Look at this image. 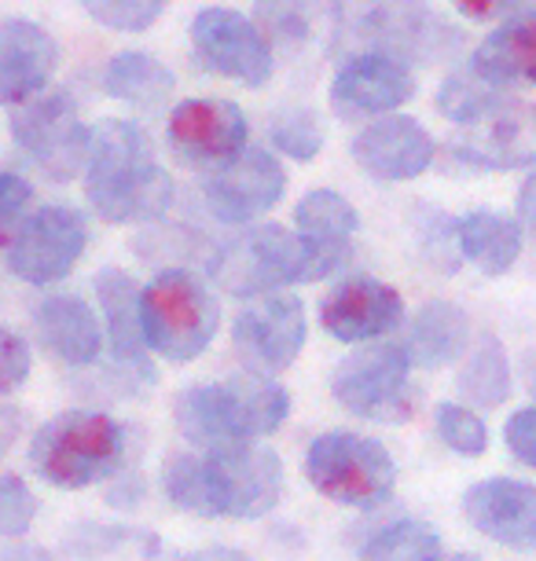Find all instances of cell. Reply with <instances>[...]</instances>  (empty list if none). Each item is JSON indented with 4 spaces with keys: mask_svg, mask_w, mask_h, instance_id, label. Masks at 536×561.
<instances>
[{
    "mask_svg": "<svg viewBox=\"0 0 536 561\" xmlns=\"http://www.w3.org/2000/svg\"><path fill=\"white\" fill-rule=\"evenodd\" d=\"M173 511L198 522H261L280 506L287 470L272 448L239 444L217 451H170L159 470Z\"/></svg>",
    "mask_w": 536,
    "mask_h": 561,
    "instance_id": "6da1fadb",
    "label": "cell"
},
{
    "mask_svg": "<svg viewBox=\"0 0 536 561\" xmlns=\"http://www.w3.org/2000/svg\"><path fill=\"white\" fill-rule=\"evenodd\" d=\"M353 261V239H320L280 225H261L225 242L209 257V279L232 298H265L294 283H320Z\"/></svg>",
    "mask_w": 536,
    "mask_h": 561,
    "instance_id": "7a4b0ae2",
    "label": "cell"
},
{
    "mask_svg": "<svg viewBox=\"0 0 536 561\" xmlns=\"http://www.w3.org/2000/svg\"><path fill=\"white\" fill-rule=\"evenodd\" d=\"M85 198L107 225H144L173 203V180L155 158V144L136 122L103 118L92 129Z\"/></svg>",
    "mask_w": 536,
    "mask_h": 561,
    "instance_id": "3957f363",
    "label": "cell"
},
{
    "mask_svg": "<svg viewBox=\"0 0 536 561\" xmlns=\"http://www.w3.org/2000/svg\"><path fill=\"white\" fill-rule=\"evenodd\" d=\"M287 386L258 370H239L217 382H195L173 397L176 433L203 451L261 444L287 422Z\"/></svg>",
    "mask_w": 536,
    "mask_h": 561,
    "instance_id": "277c9868",
    "label": "cell"
},
{
    "mask_svg": "<svg viewBox=\"0 0 536 561\" xmlns=\"http://www.w3.org/2000/svg\"><path fill=\"white\" fill-rule=\"evenodd\" d=\"M144 433L103 411L52 415L30 440V470L59 492H85L129 470Z\"/></svg>",
    "mask_w": 536,
    "mask_h": 561,
    "instance_id": "5b68a950",
    "label": "cell"
},
{
    "mask_svg": "<svg viewBox=\"0 0 536 561\" xmlns=\"http://www.w3.org/2000/svg\"><path fill=\"white\" fill-rule=\"evenodd\" d=\"M301 470L312 492L350 511H378L397 489L394 451L356 430H328L312 437Z\"/></svg>",
    "mask_w": 536,
    "mask_h": 561,
    "instance_id": "8992f818",
    "label": "cell"
},
{
    "mask_svg": "<svg viewBox=\"0 0 536 561\" xmlns=\"http://www.w3.org/2000/svg\"><path fill=\"white\" fill-rule=\"evenodd\" d=\"M140 320L147 348L166 364H192L214 345L220 305L209 287L187 268H162L144 287Z\"/></svg>",
    "mask_w": 536,
    "mask_h": 561,
    "instance_id": "52a82bcc",
    "label": "cell"
},
{
    "mask_svg": "<svg viewBox=\"0 0 536 561\" xmlns=\"http://www.w3.org/2000/svg\"><path fill=\"white\" fill-rule=\"evenodd\" d=\"M412 359L397 342H367L350 353L331 375V397L345 415L401 426L415 411Z\"/></svg>",
    "mask_w": 536,
    "mask_h": 561,
    "instance_id": "ba28073f",
    "label": "cell"
},
{
    "mask_svg": "<svg viewBox=\"0 0 536 561\" xmlns=\"http://www.w3.org/2000/svg\"><path fill=\"white\" fill-rule=\"evenodd\" d=\"M339 48L390 51V56H430L448 30L430 15L423 0H331Z\"/></svg>",
    "mask_w": 536,
    "mask_h": 561,
    "instance_id": "9c48e42d",
    "label": "cell"
},
{
    "mask_svg": "<svg viewBox=\"0 0 536 561\" xmlns=\"http://www.w3.org/2000/svg\"><path fill=\"white\" fill-rule=\"evenodd\" d=\"M8 268L30 287L62 283L89 247V220L73 206H41L8 236Z\"/></svg>",
    "mask_w": 536,
    "mask_h": 561,
    "instance_id": "30bf717a",
    "label": "cell"
},
{
    "mask_svg": "<svg viewBox=\"0 0 536 561\" xmlns=\"http://www.w3.org/2000/svg\"><path fill=\"white\" fill-rule=\"evenodd\" d=\"M12 136L52 180L85 173L92 129L81 125L67 92H37L12 111Z\"/></svg>",
    "mask_w": 536,
    "mask_h": 561,
    "instance_id": "8fae6325",
    "label": "cell"
},
{
    "mask_svg": "<svg viewBox=\"0 0 536 561\" xmlns=\"http://www.w3.org/2000/svg\"><path fill=\"white\" fill-rule=\"evenodd\" d=\"M305 337H309V320H305V305L290 294H265V298H250L232 323V348L243 370L272 375L298 364Z\"/></svg>",
    "mask_w": 536,
    "mask_h": 561,
    "instance_id": "7c38bea8",
    "label": "cell"
},
{
    "mask_svg": "<svg viewBox=\"0 0 536 561\" xmlns=\"http://www.w3.org/2000/svg\"><path fill=\"white\" fill-rule=\"evenodd\" d=\"M192 51L203 70L261 89L272 78V45L236 8H203L192 23Z\"/></svg>",
    "mask_w": 536,
    "mask_h": 561,
    "instance_id": "4fadbf2b",
    "label": "cell"
},
{
    "mask_svg": "<svg viewBox=\"0 0 536 561\" xmlns=\"http://www.w3.org/2000/svg\"><path fill=\"white\" fill-rule=\"evenodd\" d=\"M247 114L228 100H184L170 111V151L192 169H220L247 151Z\"/></svg>",
    "mask_w": 536,
    "mask_h": 561,
    "instance_id": "5bb4252c",
    "label": "cell"
},
{
    "mask_svg": "<svg viewBox=\"0 0 536 561\" xmlns=\"http://www.w3.org/2000/svg\"><path fill=\"white\" fill-rule=\"evenodd\" d=\"M415 96V78L404 59L390 51H356L342 62L331 84V111L342 122L383 118Z\"/></svg>",
    "mask_w": 536,
    "mask_h": 561,
    "instance_id": "9a60e30c",
    "label": "cell"
},
{
    "mask_svg": "<svg viewBox=\"0 0 536 561\" xmlns=\"http://www.w3.org/2000/svg\"><path fill=\"white\" fill-rule=\"evenodd\" d=\"M459 514L486 536L514 554H533L536 550V484L518 478H481L464 492Z\"/></svg>",
    "mask_w": 536,
    "mask_h": 561,
    "instance_id": "2e32d148",
    "label": "cell"
},
{
    "mask_svg": "<svg viewBox=\"0 0 536 561\" xmlns=\"http://www.w3.org/2000/svg\"><path fill=\"white\" fill-rule=\"evenodd\" d=\"M404 323L401 290L372 275H350L339 287H331L320 301V327L334 342L367 345L394 334Z\"/></svg>",
    "mask_w": 536,
    "mask_h": 561,
    "instance_id": "e0dca14e",
    "label": "cell"
},
{
    "mask_svg": "<svg viewBox=\"0 0 536 561\" xmlns=\"http://www.w3.org/2000/svg\"><path fill=\"white\" fill-rule=\"evenodd\" d=\"M283 192H287V173H283L280 158L250 147V151L236 154L228 165L209 173L203 198L217 220L247 225V220L265 217L269 209H276Z\"/></svg>",
    "mask_w": 536,
    "mask_h": 561,
    "instance_id": "ac0fdd59",
    "label": "cell"
},
{
    "mask_svg": "<svg viewBox=\"0 0 536 561\" xmlns=\"http://www.w3.org/2000/svg\"><path fill=\"white\" fill-rule=\"evenodd\" d=\"M434 136L404 114H383L353 140L356 165L375 180H415L434 165Z\"/></svg>",
    "mask_w": 536,
    "mask_h": 561,
    "instance_id": "d6986e66",
    "label": "cell"
},
{
    "mask_svg": "<svg viewBox=\"0 0 536 561\" xmlns=\"http://www.w3.org/2000/svg\"><path fill=\"white\" fill-rule=\"evenodd\" d=\"M34 334L41 348L62 367L85 370L103 356L107 337H103L100 316L78 294H48L34 305Z\"/></svg>",
    "mask_w": 536,
    "mask_h": 561,
    "instance_id": "ffe728a7",
    "label": "cell"
},
{
    "mask_svg": "<svg viewBox=\"0 0 536 561\" xmlns=\"http://www.w3.org/2000/svg\"><path fill=\"white\" fill-rule=\"evenodd\" d=\"M467 169L536 165V107L503 100L489 118L470 125V136L452 147Z\"/></svg>",
    "mask_w": 536,
    "mask_h": 561,
    "instance_id": "44dd1931",
    "label": "cell"
},
{
    "mask_svg": "<svg viewBox=\"0 0 536 561\" xmlns=\"http://www.w3.org/2000/svg\"><path fill=\"white\" fill-rule=\"evenodd\" d=\"M140 298L144 287L133 279L129 272L118 268H103L96 275V301L103 312V337H107V353L111 364L136 378H151L147 367V337H144V320H140Z\"/></svg>",
    "mask_w": 536,
    "mask_h": 561,
    "instance_id": "7402d4cb",
    "label": "cell"
},
{
    "mask_svg": "<svg viewBox=\"0 0 536 561\" xmlns=\"http://www.w3.org/2000/svg\"><path fill=\"white\" fill-rule=\"evenodd\" d=\"M59 62V45L45 26L30 19L0 23V107H19L45 92Z\"/></svg>",
    "mask_w": 536,
    "mask_h": 561,
    "instance_id": "603a6c76",
    "label": "cell"
},
{
    "mask_svg": "<svg viewBox=\"0 0 536 561\" xmlns=\"http://www.w3.org/2000/svg\"><path fill=\"white\" fill-rule=\"evenodd\" d=\"M401 345L408 348L412 367L437 370L456 364L470 345V316L456 301H426L408 323V337Z\"/></svg>",
    "mask_w": 536,
    "mask_h": 561,
    "instance_id": "cb8c5ba5",
    "label": "cell"
},
{
    "mask_svg": "<svg viewBox=\"0 0 536 561\" xmlns=\"http://www.w3.org/2000/svg\"><path fill=\"white\" fill-rule=\"evenodd\" d=\"M456 250L481 275L497 279L518 261L522 253V225L514 217H503L497 209H475L456 220Z\"/></svg>",
    "mask_w": 536,
    "mask_h": 561,
    "instance_id": "d4e9b609",
    "label": "cell"
},
{
    "mask_svg": "<svg viewBox=\"0 0 536 561\" xmlns=\"http://www.w3.org/2000/svg\"><path fill=\"white\" fill-rule=\"evenodd\" d=\"M475 73L497 84H536V19H508L475 51Z\"/></svg>",
    "mask_w": 536,
    "mask_h": 561,
    "instance_id": "484cf974",
    "label": "cell"
},
{
    "mask_svg": "<svg viewBox=\"0 0 536 561\" xmlns=\"http://www.w3.org/2000/svg\"><path fill=\"white\" fill-rule=\"evenodd\" d=\"M176 89L173 73L166 70V62L144 51H122L111 56L103 67V92L133 107H159L162 100H170Z\"/></svg>",
    "mask_w": 536,
    "mask_h": 561,
    "instance_id": "4316f807",
    "label": "cell"
},
{
    "mask_svg": "<svg viewBox=\"0 0 536 561\" xmlns=\"http://www.w3.org/2000/svg\"><path fill=\"white\" fill-rule=\"evenodd\" d=\"M456 389L464 397V404L478 411L503 408V400L511 397V359L497 334H486L467 353L464 367L456 375Z\"/></svg>",
    "mask_w": 536,
    "mask_h": 561,
    "instance_id": "83f0119b",
    "label": "cell"
},
{
    "mask_svg": "<svg viewBox=\"0 0 536 561\" xmlns=\"http://www.w3.org/2000/svg\"><path fill=\"white\" fill-rule=\"evenodd\" d=\"M445 554L437 528L408 514L372 528L361 543V561H445Z\"/></svg>",
    "mask_w": 536,
    "mask_h": 561,
    "instance_id": "f1b7e54d",
    "label": "cell"
},
{
    "mask_svg": "<svg viewBox=\"0 0 536 561\" xmlns=\"http://www.w3.org/2000/svg\"><path fill=\"white\" fill-rule=\"evenodd\" d=\"M503 103L500 89L481 81L478 73H452L437 89V111L456 125H478Z\"/></svg>",
    "mask_w": 536,
    "mask_h": 561,
    "instance_id": "f546056e",
    "label": "cell"
},
{
    "mask_svg": "<svg viewBox=\"0 0 536 561\" xmlns=\"http://www.w3.org/2000/svg\"><path fill=\"white\" fill-rule=\"evenodd\" d=\"M298 228L305 236H320V239H353V231L361 228V214L350 206V198H342L339 192H309L294 209Z\"/></svg>",
    "mask_w": 536,
    "mask_h": 561,
    "instance_id": "4dcf8cb0",
    "label": "cell"
},
{
    "mask_svg": "<svg viewBox=\"0 0 536 561\" xmlns=\"http://www.w3.org/2000/svg\"><path fill=\"white\" fill-rule=\"evenodd\" d=\"M434 433L448 451L459 459H481L489 451V426L470 404H437L434 408Z\"/></svg>",
    "mask_w": 536,
    "mask_h": 561,
    "instance_id": "1f68e13d",
    "label": "cell"
},
{
    "mask_svg": "<svg viewBox=\"0 0 536 561\" xmlns=\"http://www.w3.org/2000/svg\"><path fill=\"white\" fill-rule=\"evenodd\" d=\"M37 511L41 503L23 473H0V539L4 543H23L34 533Z\"/></svg>",
    "mask_w": 536,
    "mask_h": 561,
    "instance_id": "d6a6232c",
    "label": "cell"
},
{
    "mask_svg": "<svg viewBox=\"0 0 536 561\" xmlns=\"http://www.w3.org/2000/svg\"><path fill=\"white\" fill-rule=\"evenodd\" d=\"M81 8L100 26L118 30V34H140V30L159 23L170 0H81Z\"/></svg>",
    "mask_w": 536,
    "mask_h": 561,
    "instance_id": "836d02e7",
    "label": "cell"
},
{
    "mask_svg": "<svg viewBox=\"0 0 536 561\" xmlns=\"http://www.w3.org/2000/svg\"><path fill=\"white\" fill-rule=\"evenodd\" d=\"M272 144L280 147L287 158H298V162H312L323 147V133H320V122L312 111H283L272 118Z\"/></svg>",
    "mask_w": 536,
    "mask_h": 561,
    "instance_id": "e575fe53",
    "label": "cell"
},
{
    "mask_svg": "<svg viewBox=\"0 0 536 561\" xmlns=\"http://www.w3.org/2000/svg\"><path fill=\"white\" fill-rule=\"evenodd\" d=\"M30 367H34V353H30L26 337L0 327V397L15 393L30 378Z\"/></svg>",
    "mask_w": 536,
    "mask_h": 561,
    "instance_id": "d590c367",
    "label": "cell"
},
{
    "mask_svg": "<svg viewBox=\"0 0 536 561\" xmlns=\"http://www.w3.org/2000/svg\"><path fill=\"white\" fill-rule=\"evenodd\" d=\"M30 203H34V187L12 169L0 165V242H8L15 225L26 217Z\"/></svg>",
    "mask_w": 536,
    "mask_h": 561,
    "instance_id": "8d00e7d4",
    "label": "cell"
},
{
    "mask_svg": "<svg viewBox=\"0 0 536 561\" xmlns=\"http://www.w3.org/2000/svg\"><path fill=\"white\" fill-rule=\"evenodd\" d=\"M503 444H508L511 459L536 470V404L518 408L503 422Z\"/></svg>",
    "mask_w": 536,
    "mask_h": 561,
    "instance_id": "74e56055",
    "label": "cell"
},
{
    "mask_svg": "<svg viewBox=\"0 0 536 561\" xmlns=\"http://www.w3.org/2000/svg\"><path fill=\"white\" fill-rule=\"evenodd\" d=\"M125 536H129V528H118V525H81L73 528L67 547L73 554L81 558H96V554H107V550H118L125 543Z\"/></svg>",
    "mask_w": 536,
    "mask_h": 561,
    "instance_id": "f35d334b",
    "label": "cell"
},
{
    "mask_svg": "<svg viewBox=\"0 0 536 561\" xmlns=\"http://www.w3.org/2000/svg\"><path fill=\"white\" fill-rule=\"evenodd\" d=\"M144 495H147L144 473L136 470V466H129V470H122L118 478L107 481V492H103V500H107V506H114V511H136V506L144 503Z\"/></svg>",
    "mask_w": 536,
    "mask_h": 561,
    "instance_id": "ab89813d",
    "label": "cell"
},
{
    "mask_svg": "<svg viewBox=\"0 0 536 561\" xmlns=\"http://www.w3.org/2000/svg\"><path fill=\"white\" fill-rule=\"evenodd\" d=\"M456 12H464L467 19H497L508 15V0H452Z\"/></svg>",
    "mask_w": 536,
    "mask_h": 561,
    "instance_id": "60d3db41",
    "label": "cell"
},
{
    "mask_svg": "<svg viewBox=\"0 0 536 561\" xmlns=\"http://www.w3.org/2000/svg\"><path fill=\"white\" fill-rule=\"evenodd\" d=\"M518 225L536 236V173L525 180L522 192H518Z\"/></svg>",
    "mask_w": 536,
    "mask_h": 561,
    "instance_id": "b9f144b4",
    "label": "cell"
},
{
    "mask_svg": "<svg viewBox=\"0 0 536 561\" xmlns=\"http://www.w3.org/2000/svg\"><path fill=\"white\" fill-rule=\"evenodd\" d=\"M19 422H23V415H19L15 408L0 404V455H4V451L15 444V437H19Z\"/></svg>",
    "mask_w": 536,
    "mask_h": 561,
    "instance_id": "7bdbcfd3",
    "label": "cell"
},
{
    "mask_svg": "<svg viewBox=\"0 0 536 561\" xmlns=\"http://www.w3.org/2000/svg\"><path fill=\"white\" fill-rule=\"evenodd\" d=\"M195 558L198 561H258V558H250L247 550H239V547H206V550H198Z\"/></svg>",
    "mask_w": 536,
    "mask_h": 561,
    "instance_id": "ee69618b",
    "label": "cell"
},
{
    "mask_svg": "<svg viewBox=\"0 0 536 561\" xmlns=\"http://www.w3.org/2000/svg\"><path fill=\"white\" fill-rule=\"evenodd\" d=\"M522 386H525V393L536 400V348H529V353L522 356Z\"/></svg>",
    "mask_w": 536,
    "mask_h": 561,
    "instance_id": "f6af8a7d",
    "label": "cell"
},
{
    "mask_svg": "<svg viewBox=\"0 0 536 561\" xmlns=\"http://www.w3.org/2000/svg\"><path fill=\"white\" fill-rule=\"evenodd\" d=\"M508 19H536V0H508Z\"/></svg>",
    "mask_w": 536,
    "mask_h": 561,
    "instance_id": "bcb514c9",
    "label": "cell"
},
{
    "mask_svg": "<svg viewBox=\"0 0 536 561\" xmlns=\"http://www.w3.org/2000/svg\"><path fill=\"white\" fill-rule=\"evenodd\" d=\"M0 561H52L48 554H45V550H30V547H23V550H19V554H8V558H0Z\"/></svg>",
    "mask_w": 536,
    "mask_h": 561,
    "instance_id": "7dc6e473",
    "label": "cell"
},
{
    "mask_svg": "<svg viewBox=\"0 0 536 561\" xmlns=\"http://www.w3.org/2000/svg\"><path fill=\"white\" fill-rule=\"evenodd\" d=\"M445 561H481V554H475V550H452V554H445Z\"/></svg>",
    "mask_w": 536,
    "mask_h": 561,
    "instance_id": "c3c4849f",
    "label": "cell"
},
{
    "mask_svg": "<svg viewBox=\"0 0 536 561\" xmlns=\"http://www.w3.org/2000/svg\"><path fill=\"white\" fill-rule=\"evenodd\" d=\"M184 561H198V558H195V554H192V558H184Z\"/></svg>",
    "mask_w": 536,
    "mask_h": 561,
    "instance_id": "681fc988",
    "label": "cell"
}]
</instances>
